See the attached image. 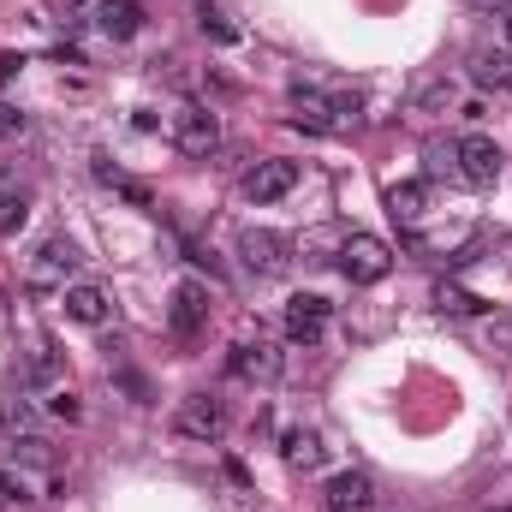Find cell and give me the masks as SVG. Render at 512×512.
<instances>
[{"label": "cell", "mask_w": 512, "mask_h": 512, "mask_svg": "<svg viewBox=\"0 0 512 512\" xmlns=\"http://www.w3.org/2000/svg\"><path fill=\"white\" fill-rule=\"evenodd\" d=\"M167 131H173V143H179L185 155H209V149L221 143V120H215L209 108H197V102H185V108L173 114V126H167Z\"/></svg>", "instance_id": "cell-8"}, {"label": "cell", "mask_w": 512, "mask_h": 512, "mask_svg": "<svg viewBox=\"0 0 512 512\" xmlns=\"http://www.w3.org/2000/svg\"><path fill=\"white\" fill-rule=\"evenodd\" d=\"M453 173H459L465 185L489 191V185H501V173H507V155H501V143H495V137H483V131H465V137L453 143Z\"/></svg>", "instance_id": "cell-2"}, {"label": "cell", "mask_w": 512, "mask_h": 512, "mask_svg": "<svg viewBox=\"0 0 512 512\" xmlns=\"http://www.w3.org/2000/svg\"><path fill=\"white\" fill-rule=\"evenodd\" d=\"M429 203H435L429 179H405V185H393V191H387V215H393L399 227H417V221L429 215Z\"/></svg>", "instance_id": "cell-14"}, {"label": "cell", "mask_w": 512, "mask_h": 512, "mask_svg": "<svg viewBox=\"0 0 512 512\" xmlns=\"http://www.w3.org/2000/svg\"><path fill=\"white\" fill-rule=\"evenodd\" d=\"M292 185H298V161H256L245 173V197L251 203H280Z\"/></svg>", "instance_id": "cell-12"}, {"label": "cell", "mask_w": 512, "mask_h": 512, "mask_svg": "<svg viewBox=\"0 0 512 512\" xmlns=\"http://www.w3.org/2000/svg\"><path fill=\"white\" fill-rule=\"evenodd\" d=\"M387 268H393V251H387L382 239H370V233H352L340 245V274L352 286H376V280H387Z\"/></svg>", "instance_id": "cell-5"}, {"label": "cell", "mask_w": 512, "mask_h": 512, "mask_svg": "<svg viewBox=\"0 0 512 512\" xmlns=\"http://www.w3.org/2000/svg\"><path fill=\"white\" fill-rule=\"evenodd\" d=\"M48 417H60V423H78V417H84V405H78L66 387H54V393H48Z\"/></svg>", "instance_id": "cell-25"}, {"label": "cell", "mask_w": 512, "mask_h": 512, "mask_svg": "<svg viewBox=\"0 0 512 512\" xmlns=\"http://www.w3.org/2000/svg\"><path fill=\"white\" fill-rule=\"evenodd\" d=\"M18 66H24L18 54H0V84H12V78H18Z\"/></svg>", "instance_id": "cell-29"}, {"label": "cell", "mask_w": 512, "mask_h": 512, "mask_svg": "<svg viewBox=\"0 0 512 512\" xmlns=\"http://www.w3.org/2000/svg\"><path fill=\"white\" fill-rule=\"evenodd\" d=\"M471 78L489 84V90H507L512 84V54L507 48H501V54H477V60H471Z\"/></svg>", "instance_id": "cell-20"}, {"label": "cell", "mask_w": 512, "mask_h": 512, "mask_svg": "<svg viewBox=\"0 0 512 512\" xmlns=\"http://www.w3.org/2000/svg\"><path fill=\"white\" fill-rule=\"evenodd\" d=\"M280 459H286L292 471H322L328 447H322L316 429H280Z\"/></svg>", "instance_id": "cell-16"}, {"label": "cell", "mask_w": 512, "mask_h": 512, "mask_svg": "<svg viewBox=\"0 0 512 512\" xmlns=\"http://www.w3.org/2000/svg\"><path fill=\"white\" fill-rule=\"evenodd\" d=\"M507 48H512V12H507Z\"/></svg>", "instance_id": "cell-30"}, {"label": "cell", "mask_w": 512, "mask_h": 512, "mask_svg": "<svg viewBox=\"0 0 512 512\" xmlns=\"http://www.w3.org/2000/svg\"><path fill=\"white\" fill-rule=\"evenodd\" d=\"M0 429H6L12 441H30V435H42V411H36L30 399H6V411H0Z\"/></svg>", "instance_id": "cell-18"}, {"label": "cell", "mask_w": 512, "mask_h": 512, "mask_svg": "<svg viewBox=\"0 0 512 512\" xmlns=\"http://www.w3.org/2000/svg\"><path fill=\"white\" fill-rule=\"evenodd\" d=\"M280 328H286L292 346H316V340L328 334V298H316V292H292Z\"/></svg>", "instance_id": "cell-7"}, {"label": "cell", "mask_w": 512, "mask_h": 512, "mask_svg": "<svg viewBox=\"0 0 512 512\" xmlns=\"http://www.w3.org/2000/svg\"><path fill=\"white\" fill-rule=\"evenodd\" d=\"M411 102H417V114H447V108L459 102V84H453V78H423Z\"/></svg>", "instance_id": "cell-19"}, {"label": "cell", "mask_w": 512, "mask_h": 512, "mask_svg": "<svg viewBox=\"0 0 512 512\" xmlns=\"http://www.w3.org/2000/svg\"><path fill=\"white\" fill-rule=\"evenodd\" d=\"M114 191H120V197H126L131 209H155V197H149V185H137V179H120V185H114Z\"/></svg>", "instance_id": "cell-27"}, {"label": "cell", "mask_w": 512, "mask_h": 512, "mask_svg": "<svg viewBox=\"0 0 512 512\" xmlns=\"http://www.w3.org/2000/svg\"><path fill=\"white\" fill-rule=\"evenodd\" d=\"M483 352H489L501 370H512V322H489V328H483Z\"/></svg>", "instance_id": "cell-21"}, {"label": "cell", "mask_w": 512, "mask_h": 512, "mask_svg": "<svg viewBox=\"0 0 512 512\" xmlns=\"http://www.w3.org/2000/svg\"><path fill=\"white\" fill-rule=\"evenodd\" d=\"M435 304H441L447 316H477V310H483V298H471V292H459V286H441Z\"/></svg>", "instance_id": "cell-23"}, {"label": "cell", "mask_w": 512, "mask_h": 512, "mask_svg": "<svg viewBox=\"0 0 512 512\" xmlns=\"http://www.w3.org/2000/svg\"><path fill=\"white\" fill-rule=\"evenodd\" d=\"M227 370H233L239 382H274V376L286 370V358H280V346H268V340H239L233 358H227Z\"/></svg>", "instance_id": "cell-9"}, {"label": "cell", "mask_w": 512, "mask_h": 512, "mask_svg": "<svg viewBox=\"0 0 512 512\" xmlns=\"http://www.w3.org/2000/svg\"><path fill=\"white\" fill-rule=\"evenodd\" d=\"M507 90H512V84H507Z\"/></svg>", "instance_id": "cell-31"}, {"label": "cell", "mask_w": 512, "mask_h": 512, "mask_svg": "<svg viewBox=\"0 0 512 512\" xmlns=\"http://www.w3.org/2000/svg\"><path fill=\"white\" fill-rule=\"evenodd\" d=\"M358 96H328V90H316V84H292V126L304 131H346L358 126Z\"/></svg>", "instance_id": "cell-1"}, {"label": "cell", "mask_w": 512, "mask_h": 512, "mask_svg": "<svg viewBox=\"0 0 512 512\" xmlns=\"http://www.w3.org/2000/svg\"><path fill=\"white\" fill-rule=\"evenodd\" d=\"M167 328H173L179 340H197V334L209 328V286H203V280H179V286H173V298H167Z\"/></svg>", "instance_id": "cell-6"}, {"label": "cell", "mask_w": 512, "mask_h": 512, "mask_svg": "<svg viewBox=\"0 0 512 512\" xmlns=\"http://www.w3.org/2000/svg\"><path fill=\"white\" fill-rule=\"evenodd\" d=\"M24 221H30V185H18V179L6 173V179H0V239H12Z\"/></svg>", "instance_id": "cell-17"}, {"label": "cell", "mask_w": 512, "mask_h": 512, "mask_svg": "<svg viewBox=\"0 0 512 512\" xmlns=\"http://www.w3.org/2000/svg\"><path fill=\"white\" fill-rule=\"evenodd\" d=\"M239 262H245L251 274L268 280V274H286V262H292V256H286V239H280V233L251 227V233H239Z\"/></svg>", "instance_id": "cell-10"}, {"label": "cell", "mask_w": 512, "mask_h": 512, "mask_svg": "<svg viewBox=\"0 0 512 512\" xmlns=\"http://www.w3.org/2000/svg\"><path fill=\"white\" fill-rule=\"evenodd\" d=\"M6 137H24V114H18L12 102H0V143H6Z\"/></svg>", "instance_id": "cell-28"}, {"label": "cell", "mask_w": 512, "mask_h": 512, "mask_svg": "<svg viewBox=\"0 0 512 512\" xmlns=\"http://www.w3.org/2000/svg\"><path fill=\"white\" fill-rule=\"evenodd\" d=\"M197 24H203V36H215V42H239V30L227 24V12H215V6H203L197 12Z\"/></svg>", "instance_id": "cell-24"}, {"label": "cell", "mask_w": 512, "mask_h": 512, "mask_svg": "<svg viewBox=\"0 0 512 512\" xmlns=\"http://www.w3.org/2000/svg\"><path fill=\"white\" fill-rule=\"evenodd\" d=\"M322 501H328V512H370L376 507V477L370 471H340V477H328Z\"/></svg>", "instance_id": "cell-11"}, {"label": "cell", "mask_w": 512, "mask_h": 512, "mask_svg": "<svg viewBox=\"0 0 512 512\" xmlns=\"http://www.w3.org/2000/svg\"><path fill=\"white\" fill-rule=\"evenodd\" d=\"M60 298H66V316H72L78 328H102V322L114 316L108 292H102V286H90V280H72V286H66Z\"/></svg>", "instance_id": "cell-13"}, {"label": "cell", "mask_w": 512, "mask_h": 512, "mask_svg": "<svg viewBox=\"0 0 512 512\" xmlns=\"http://www.w3.org/2000/svg\"><path fill=\"white\" fill-rule=\"evenodd\" d=\"M72 274H78V245L72 239H42L36 256L24 262V286L30 292H66Z\"/></svg>", "instance_id": "cell-3"}, {"label": "cell", "mask_w": 512, "mask_h": 512, "mask_svg": "<svg viewBox=\"0 0 512 512\" xmlns=\"http://www.w3.org/2000/svg\"><path fill=\"white\" fill-rule=\"evenodd\" d=\"M173 435H185V441H221V435H227V405H221L215 393H191V399H179V411H173Z\"/></svg>", "instance_id": "cell-4"}, {"label": "cell", "mask_w": 512, "mask_h": 512, "mask_svg": "<svg viewBox=\"0 0 512 512\" xmlns=\"http://www.w3.org/2000/svg\"><path fill=\"white\" fill-rule=\"evenodd\" d=\"M24 376H30V387H60V358L42 346V352L30 358V370H24Z\"/></svg>", "instance_id": "cell-22"}, {"label": "cell", "mask_w": 512, "mask_h": 512, "mask_svg": "<svg viewBox=\"0 0 512 512\" xmlns=\"http://www.w3.org/2000/svg\"><path fill=\"white\" fill-rule=\"evenodd\" d=\"M0 495L6 501H30V477L24 471H0Z\"/></svg>", "instance_id": "cell-26"}, {"label": "cell", "mask_w": 512, "mask_h": 512, "mask_svg": "<svg viewBox=\"0 0 512 512\" xmlns=\"http://www.w3.org/2000/svg\"><path fill=\"white\" fill-rule=\"evenodd\" d=\"M96 30L114 42H131L143 30V0H96Z\"/></svg>", "instance_id": "cell-15"}]
</instances>
